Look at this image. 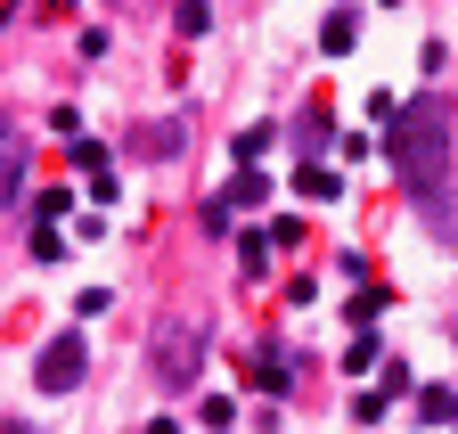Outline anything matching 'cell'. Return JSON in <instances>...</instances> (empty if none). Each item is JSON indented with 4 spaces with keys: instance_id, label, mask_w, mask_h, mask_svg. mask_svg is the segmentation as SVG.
<instances>
[{
    "instance_id": "9",
    "label": "cell",
    "mask_w": 458,
    "mask_h": 434,
    "mask_svg": "<svg viewBox=\"0 0 458 434\" xmlns=\"http://www.w3.org/2000/svg\"><path fill=\"white\" fill-rule=\"evenodd\" d=\"M286 369H295L286 353H262V361H254V386H262V394H286V386H295V377H286Z\"/></svg>"
},
{
    "instance_id": "11",
    "label": "cell",
    "mask_w": 458,
    "mask_h": 434,
    "mask_svg": "<svg viewBox=\"0 0 458 434\" xmlns=\"http://www.w3.org/2000/svg\"><path fill=\"white\" fill-rule=\"evenodd\" d=\"M172 25H181V41H197L213 25V9H205V0H181V17H172Z\"/></svg>"
},
{
    "instance_id": "1",
    "label": "cell",
    "mask_w": 458,
    "mask_h": 434,
    "mask_svg": "<svg viewBox=\"0 0 458 434\" xmlns=\"http://www.w3.org/2000/svg\"><path fill=\"white\" fill-rule=\"evenodd\" d=\"M385 165H393V181L410 189L418 205L450 189V106H442L434 90L410 98V106L385 123Z\"/></svg>"
},
{
    "instance_id": "8",
    "label": "cell",
    "mask_w": 458,
    "mask_h": 434,
    "mask_svg": "<svg viewBox=\"0 0 458 434\" xmlns=\"http://www.w3.org/2000/svg\"><path fill=\"white\" fill-rule=\"evenodd\" d=\"M295 189H303L311 205H327V197H344V181H335L327 165H303V173H295Z\"/></svg>"
},
{
    "instance_id": "2",
    "label": "cell",
    "mask_w": 458,
    "mask_h": 434,
    "mask_svg": "<svg viewBox=\"0 0 458 434\" xmlns=\"http://www.w3.org/2000/svg\"><path fill=\"white\" fill-rule=\"evenodd\" d=\"M148 369H156V386H164V394H189L197 377H205V336H197V319H156V336H148Z\"/></svg>"
},
{
    "instance_id": "6",
    "label": "cell",
    "mask_w": 458,
    "mask_h": 434,
    "mask_svg": "<svg viewBox=\"0 0 458 434\" xmlns=\"http://www.w3.org/2000/svg\"><path fill=\"white\" fill-rule=\"evenodd\" d=\"M418 213H426V230H434L442 246H458V197H426Z\"/></svg>"
},
{
    "instance_id": "10",
    "label": "cell",
    "mask_w": 458,
    "mask_h": 434,
    "mask_svg": "<svg viewBox=\"0 0 458 434\" xmlns=\"http://www.w3.org/2000/svg\"><path fill=\"white\" fill-rule=\"evenodd\" d=\"M262 197H270V181H262V173H238V181L221 189V205H229V213H238V205H262Z\"/></svg>"
},
{
    "instance_id": "13",
    "label": "cell",
    "mask_w": 458,
    "mask_h": 434,
    "mask_svg": "<svg viewBox=\"0 0 458 434\" xmlns=\"http://www.w3.org/2000/svg\"><path fill=\"white\" fill-rule=\"evenodd\" d=\"M426 418H458V394L450 386H426Z\"/></svg>"
},
{
    "instance_id": "7",
    "label": "cell",
    "mask_w": 458,
    "mask_h": 434,
    "mask_svg": "<svg viewBox=\"0 0 458 434\" xmlns=\"http://www.w3.org/2000/svg\"><path fill=\"white\" fill-rule=\"evenodd\" d=\"M327 140H335V123H327V106H303V123H295V148H303V156H319Z\"/></svg>"
},
{
    "instance_id": "5",
    "label": "cell",
    "mask_w": 458,
    "mask_h": 434,
    "mask_svg": "<svg viewBox=\"0 0 458 434\" xmlns=\"http://www.w3.org/2000/svg\"><path fill=\"white\" fill-rule=\"evenodd\" d=\"M352 41H360V17H352V9H335V17L319 25V49H327V58H344Z\"/></svg>"
},
{
    "instance_id": "12",
    "label": "cell",
    "mask_w": 458,
    "mask_h": 434,
    "mask_svg": "<svg viewBox=\"0 0 458 434\" xmlns=\"http://www.w3.org/2000/svg\"><path fill=\"white\" fill-rule=\"evenodd\" d=\"M262 148H270V123H254V132H238V165H246V173H254V156H262Z\"/></svg>"
},
{
    "instance_id": "3",
    "label": "cell",
    "mask_w": 458,
    "mask_h": 434,
    "mask_svg": "<svg viewBox=\"0 0 458 434\" xmlns=\"http://www.w3.org/2000/svg\"><path fill=\"white\" fill-rule=\"evenodd\" d=\"M82 377H90V345H82V328H57V336L33 353V386H41V394H74Z\"/></svg>"
},
{
    "instance_id": "4",
    "label": "cell",
    "mask_w": 458,
    "mask_h": 434,
    "mask_svg": "<svg viewBox=\"0 0 458 434\" xmlns=\"http://www.w3.org/2000/svg\"><path fill=\"white\" fill-rule=\"evenodd\" d=\"M189 148V123L181 115H172V123H140L131 132V156H181Z\"/></svg>"
}]
</instances>
